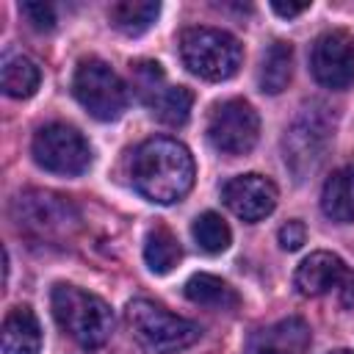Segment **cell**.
<instances>
[{"mask_svg": "<svg viewBox=\"0 0 354 354\" xmlns=\"http://www.w3.org/2000/svg\"><path fill=\"white\" fill-rule=\"evenodd\" d=\"M133 185L158 205L180 202L194 185V158L174 138H149L133 155Z\"/></svg>", "mask_w": 354, "mask_h": 354, "instance_id": "6da1fadb", "label": "cell"}, {"mask_svg": "<svg viewBox=\"0 0 354 354\" xmlns=\"http://www.w3.org/2000/svg\"><path fill=\"white\" fill-rule=\"evenodd\" d=\"M53 315L58 326L83 348H100L113 332L111 307L100 296L75 285L53 288Z\"/></svg>", "mask_w": 354, "mask_h": 354, "instance_id": "7a4b0ae2", "label": "cell"}, {"mask_svg": "<svg viewBox=\"0 0 354 354\" xmlns=\"http://www.w3.org/2000/svg\"><path fill=\"white\" fill-rule=\"evenodd\" d=\"M127 321H130L133 337L149 354H177V351L194 346L202 335L199 324L180 318V315H174V313H169L160 304L147 301V299L130 301Z\"/></svg>", "mask_w": 354, "mask_h": 354, "instance_id": "3957f363", "label": "cell"}, {"mask_svg": "<svg viewBox=\"0 0 354 354\" xmlns=\"http://www.w3.org/2000/svg\"><path fill=\"white\" fill-rule=\"evenodd\" d=\"M180 55L188 72L202 80H227L238 72L243 50L235 36L218 28H188L180 36Z\"/></svg>", "mask_w": 354, "mask_h": 354, "instance_id": "277c9868", "label": "cell"}, {"mask_svg": "<svg viewBox=\"0 0 354 354\" xmlns=\"http://www.w3.org/2000/svg\"><path fill=\"white\" fill-rule=\"evenodd\" d=\"M329 141H332V119H329L326 108H321V105L301 108L282 138L288 169L299 180L307 177L324 160Z\"/></svg>", "mask_w": 354, "mask_h": 354, "instance_id": "5b68a950", "label": "cell"}, {"mask_svg": "<svg viewBox=\"0 0 354 354\" xmlns=\"http://www.w3.org/2000/svg\"><path fill=\"white\" fill-rule=\"evenodd\" d=\"M77 102L100 122H113L127 108V88L122 77L100 58H83L72 77Z\"/></svg>", "mask_w": 354, "mask_h": 354, "instance_id": "8992f818", "label": "cell"}, {"mask_svg": "<svg viewBox=\"0 0 354 354\" xmlns=\"http://www.w3.org/2000/svg\"><path fill=\"white\" fill-rule=\"evenodd\" d=\"M30 152H33V160L44 171L66 174V177L83 174L88 169V163H91V147H88V141L75 127L61 124V122H53V124L39 127L36 136H33Z\"/></svg>", "mask_w": 354, "mask_h": 354, "instance_id": "52a82bcc", "label": "cell"}, {"mask_svg": "<svg viewBox=\"0 0 354 354\" xmlns=\"http://www.w3.org/2000/svg\"><path fill=\"white\" fill-rule=\"evenodd\" d=\"M260 136L257 111L246 100H224L210 111L207 141L221 155H246Z\"/></svg>", "mask_w": 354, "mask_h": 354, "instance_id": "ba28073f", "label": "cell"}, {"mask_svg": "<svg viewBox=\"0 0 354 354\" xmlns=\"http://www.w3.org/2000/svg\"><path fill=\"white\" fill-rule=\"evenodd\" d=\"M17 218L39 238H64L77 224V210L53 191H28L17 202Z\"/></svg>", "mask_w": 354, "mask_h": 354, "instance_id": "9c48e42d", "label": "cell"}, {"mask_svg": "<svg viewBox=\"0 0 354 354\" xmlns=\"http://www.w3.org/2000/svg\"><path fill=\"white\" fill-rule=\"evenodd\" d=\"M310 69L326 88H348L354 83V39L348 30H326L315 39Z\"/></svg>", "mask_w": 354, "mask_h": 354, "instance_id": "30bf717a", "label": "cell"}, {"mask_svg": "<svg viewBox=\"0 0 354 354\" xmlns=\"http://www.w3.org/2000/svg\"><path fill=\"white\" fill-rule=\"evenodd\" d=\"M224 205L243 221H260L277 207V185L263 174H238L224 191Z\"/></svg>", "mask_w": 354, "mask_h": 354, "instance_id": "8fae6325", "label": "cell"}, {"mask_svg": "<svg viewBox=\"0 0 354 354\" xmlns=\"http://www.w3.org/2000/svg\"><path fill=\"white\" fill-rule=\"evenodd\" d=\"M354 271L346 268V263L332 252H313L304 257L293 274V285L301 296H324L329 290H340V285Z\"/></svg>", "mask_w": 354, "mask_h": 354, "instance_id": "7c38bea8", "label": "cell"}, {"mask_svg": "<svg viewBox=\"0 0 354 354\" xmlns=\"http://www.w3.org/2000/svg\"><path fill=\"white\" fill-rule=\"evenodd\" d=\"M310 326L301 318H282L249 337L246 354H307Z\"/></svg>", "mask_w": 354, "mask_h": 354, "instance_id": "4fadbf2b", "label": "cell"}, {"mask_svg": "<svg viewBox=\"0 0 354 354\" xmlns=\"http://www.w3.org/2000/svg\"><path fill=\"white\" fill-rule=\"evenodd\" d=\"M41 329L30 307H14L3 321V354H39Z\"/></svg>", "mask_w": 354, "mask_h": 354, "instance_id": "5bb4252c", "label": "cell"}, {"mask_svg": "<svg viewBox=\"0 0 354 354\" xmlns=\"http://www.w3.org/2000/svg\"><path fill=\"white\" fill-rule=\"evenodd\" d=\"M321 207L332 221H354V163L332 171L321 191Z\"/></svg>", "mask_w": 354, "mask_h": 354, "instance_id": "9a60e30c", "label": "cell"}, {"mask_svg": "<svg viewBox=\"0 0 354 354\" xmlns=\"http://www.w3.org/2000/svg\"><path fill=\"white\" fill-rule=\"evenodd\" d=\"M0 83H3V91L8 97L28 100L39 88L41 72H39L36 61H30L28 55H6L3 66H0Z\"/></svg>", "mask_w": 354, "mask_h": 354, "instance_id": "2e32d148", "label": "cell"}, {"mask_svg": "<svg viewBox=\"0 0 354 354\" xmlns=\"http://www.w3.org/2000/svg\"><path fill=\"white\" fill-rule=\"evenodd\" d=\"M158 14H160V3H152V0H122L108 8L111 25L124 36H141L144 30L152 28Z\"/></svg>", "mask_w": 354, "mask_h": 354, "instance_id": "e0dca14e", "label": "cell"}, {"mask_svg": "<svg viewBox=\"0 0 354 354\" xmlns=\"http://www.w3.org/2000/svg\"><path fill=\"white\" fill-rule=\"evenodd\" d=\"M185 296L194 304L213 307V310H230L238 304V293L224 279H218L213 274H194L185 282Z\"/></svg>", "mask_w": 354, "mask_h": 354, "instance_id": "ac0fdd59", "label": "cell"}, {"mask_svg": "<svg viewBox=\"0 0 354 354\" xmlns=\"http://www.w3.org/2000/svg\"><path fill=\"white\" fill-rule=\"evenodd\" d=\"M293 72V47L288 41H274L260 64V88L268 94H279Z\"/></svg>", "mask_w": 354, "mask_h": 354, "instance_id": "d6986e66", "label": "cell"}, {"mask_svg": "<svg viewBox=\"0 0 354 354\" xmlns=\"http://www.w3.org/2000/svg\"><path fill=\"white\" fill-rule=\"evenodd\" d=\"M183 252H180V243L177 238L171 235V230L166 227H152L144 238V260L149 266L152 274H169L177 263H180Z\"/></svg>", "mask_w": 354, "mask_h": 354, "instance_id": "ffe728a7", "label": "cell"}, {"mask_svg": "<svg viewBox=\"0 0 354 354\" xmlns=\"http://www.w3.org/2000/svg\"><path fill=\"white\" fill-rule=\"evenodd\" d=\"M147 105L152 108V113H155L163 124L180 127V124L188 122V113H191V105H194V94H191L185 86H169V83H166Z\"/></svg>", "mask_w": 354, "mask_h": 354, "instance_id": "44dd1931", "label": "cell"}, {"mask_svg": "<svg viewBox=\"0 0 354 354\" xmlns=\"http://www.w3.org/2000/svg\"><path fill=\"white\" fill-rule=\"evenodd\" d=\"M191 235H194L196 246H199L202 252H207V254L224 252V249L230 246V241H232V232H230L227 221H224L218 213H213V210H207V213H202V216L194 218Z\"/></svg>", "mask_w": 354, "mask_h": 354, "instance_id": "7402d4cb", "label": "cell"}, {"mask_svg": "<svg viewBox=\"0 0 354 354\" xmlns=\"http://www.w3.org/2000/svg\"><path fill=\"white\" fill-rule=\"evenodd\" d=\"M130 75H133V88L144 102H149L166 86V77L158 61H138L130 66Z\"/></svg>", "mask_w": 354, "mask_h": 354, "instance_id": "603a6c76", "label": "cell"}, {"mask_svg": "<svg viewBox=\"0 0 354 354\" xmlns=\"http://www.w3.org/2000/svg\"><path fill=\"white\" fill-rule=\"evenodd\" d=\"M19 11L36 30H53L55 28V11L50 3H22Z\"/></svg>", "mask_w": 354, "mask_h": 354, "instance_id": "cb8c5ba5", "label": "cell"}, {"mask_svg": "<svg viewBox=\"0 0 354 354\" xmlns=\"http://www.w3.org/2000/svg\"><path fill=\"white\" fill-rule=\"evenodd\" d=\"M304 241H307V230H304V224L299 218H293V221H288V224L279 227V246L282 249L296 252V249H301Z\"/></svg>", "mask_w": 354, "mask_h": 354, "instance_id": "d4e9b609", "label": "cell"}, {"mask_svg": "<svg viewBox=\"0 0 354 354\" xmlns=\"http://www.w3.org/2000/svg\"><path fill=\"white\" fill-rule=\"evenodd\" d=\"M271 8H274L279 17H288V19H290V17L304 14V11L310 8V3H279V0H277V3H271Z\"/></svg>", "mask_w": 354, "mask_h": 354, "instance_id": "484cf974", "label": "cell"}, {"mask_svg": "<svg viewBox=\"0 0 354 354\" xmlns=\"http://www.w3.org/2000/svg\"><path fill=\"white\" fill-rule=\"evenodd\" d=\"M329 354H354V351H348V348H335V351H329Z\"/></svg>", "mask_w": 354, "mask_h": 354, "instance_id": "4316f807", "label": "cell"}]
</instances>
